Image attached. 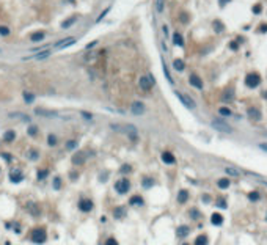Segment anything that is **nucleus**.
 Returning a JSON list of instances; mask_svg holds the SVG:
<instances>
[{"label":"nucleus","mask_w":267,"mask_h":245,"mask_svg":"<svg viewBox=\"0 0 267 245\" xmlns=\"http://www.w3.org/2000/svg\"><path fill=\"white\" fill-rule=\"evenodd\" d=\"M223 171H225L226 174H230V176H234V178L241 176V171H239L237 168H234V167H225V168H223Z\"/></svg>","instance_id":"aec40b11"},{"label":"nucleus","mask_w":267,"mask_h":245,"mask_svg":"<svg viewBox=\"0 0 267 245\" xmlns=\"http://www.w3.org/2000/svg\"><path fill=\"white\" fill-rule=\"evenodd\" d=\"M30 239H32L35 244H42V242H46V239H47L46 229H44V228H35L33 231L30 233Z\"/></svg>","instance_id":"f257e3e1"},{"label":"nucleus","mask_w":267,"mask_h":245,"mask_svg":"<svg viewBox=\"0 0 267 245\" xmlns=\"http://www.w3.org/2000/svg\"><path fill=\"white\" fill-rule=\"evenodd\" d=\"M189 83H190L192 87H195L196 90H203V80H201L200 76H196V74H190V77H189Z\"/></svg>","instance_id":"9d476101"},{"label":"nucleus","mask_w":267,"mask_h":245,"mask_svg":"<svg viewBox=\"0 0 267 245\" xmlns=\"http://www.w3.org/2000/svg\"><path fill=\"white\" fill-rule=\"evenodd\" d=\"M87 157H88V153H87V151L79 149L74 155H72V163H74V165H82V163L87 160Z\"/></svg>","instance_id":"423d86ee"},{"label":"nucleus","mask_w":267,"mask_h":245,"mask_svg":"<svg viewBox=\"0 0 267 245\" xmlns=\"http://www.w3.org/2000/svg\"><path fill=\"white\" fill-rule=\"evenodd\" d=\"M162 32H164V35L167 36V35H168V27H167V25H164V27H162Z\"/></svg>","instance_id":"5fc2aeb1"},{"label":"nucleus","mask_w":267,"mask_h":245,"mask_svg":"<svg viewBox=\"0 0 267 245\" xmlns=\"http://www.w3.org/2000/svg\"><path fill=\"white\" fill-rule=\"evenodd\" d=\"M77 140H68L66 142V149L68 151H74V149H77Z\"/></svg>","instance_id":"c756f323"},{"label":"nucleus","mask_w":267,"mask_h":245,"mask_svg":"<svg viewBox=\"0 0 267 245\" xmlns=\"http://www.w3.org/2000/svg\"><path fill=\"white\" fill-rule=\"evenodd\" d=\"M50 50L49 49H46V50H41L40 53H35V55H30V57H24V60H44V58H47L49 55H50Z\"/></svg>","instance_id":"f8f14e48"},{"label":"nucleus","mask_w":267,"mask_h":245,"mask_svg":"<svg viewBox=\"0 0 267 245\" xmlns=\"http://www.w3.org/2000/svg\"><path fill=\"white\" fill-rule=\"evenodd\" d=\"M230 47H231V49H237V44H236V42H231Z\"/></svg>","instance_id":"4d7b16f0"},{"label":"nucleus","mask_w":267,"mask_h":245,"mask_svg":"<svg viewBox=\"0 0 267 245\" xmlns=\"http://www.w3.org/2000/svg\"><path fill=\"white\" fill-rule=\"evenodd\" d=\"M110 10H112V6H107V8H105V10H104V11H102V13H101V14H99V17H98V19H96V22H101V21H102V19H104V17H105V16H107V14H109V13H110Z\"/></svg>","instance_id":"e433bc0d"},{"label":"nucleus","mask_w":267,"mask_h":245,"mask_svg":"<svg viewBox=\"0 0 267 245\" xmlns=\"http://www.w3.org/2000/svg\"><path fill=\"white\" fill-rule=\"evenodd\" d=\"M189 233H190V228L185 226V225H181V226L176 229V236H178V237H181V239H184V237L187 236Z\"/></svg>","instance_id":"2eb2a0df"},{"label":"nucleus","mask_w":267,"mask_h":245,"mask_svg":"<svg viewBox=\"0 0 267 245\" xmlns=\"http://www.w3.org/2000/svg\"><path fill=\"white\" fill-rule=\"evenodd\" d=\"M27 159H30V160H38L40 159V151L32 148V149H28V153H27Z\"/></svg>","instance_id":"5701e85b"},{"label":"nucleus","mask_w":267,"mask_h":245,"mask_svg":"<svg viewBox=\"0 0 267 245\" xmlns=\"http://www.w3.org/2000/svg\"><path fill=\"white\" fill-rule=\"evenodd\" d=\"M154 83H156V80H154L153 76H141L140 79H138V87H140L143 91H149Z\"/></svg>","instance_id":"f03ea898"},{"label":"nucleus","mask_w":267,"mask_h":245,"mask_svg":"<svg viewBox=\"0 0 267 245\" xmlns=\"http://www.w3.org/2000/svg\"><path fill=\"white\" fill-rule=\"evenodd\" d=\"M173 42H175L176 46H179V47H182V46H184V40H182V36H181V33H178V32L173 33Z\"/></svg>","instance_id":"b1692460"},{"label":"nucleus","mask_w":267,"mask_h":245,"mask_svg":"<svg viewBox=\"0 0 267 245\" xmlns=\"http://www.w3.org/2000/svg\"><path fill=\"white\" fill-rule=\"evenodd\" d=\"M200 215H201V214H200L198 209H192V211H190V217H192L193 220H195V219H200Z\"/></svg>","instance_id":"a18cd8bd"},{"label":"nucleus","mask_w":267,"mask_h":245,"mask_svg":"<svg viewBox=\"0 0 267 245\" xmlns=\"http://www.w3.org/2000/svg\"><path fill=\"white\" fill-rule=\"evenodd\" d=\"M47 143H49L50 146L57 145V137H55V135H52V134H50V135H49V138H47Z\"/></svg>","instance_id":"c03bdc74"},{"label":"nucleus","mask_w":267,"mask_h":245,"mask_svg":"<svg viewBox=\"0 0 267 245\" xmlns=\"http://www.w3.org/2000/svg\"><path fill=\"white\" fill-rule=\"evenodd\" d=\"M247 113H248V116L251 119H255V121H256V119H259L261 118V112L258 110V108H255V107H251V108H248V110H247Z\"/></svg>","instance_id":"6ab92c4d"},{"label":"nucleus","mask_w":267,"mask_h":245,"mask_svg":"<svg viewBox=\"0 0 267 245\" xmlns=\"http://www.w3.org/2000/svg\"><path fill=\"white\" fill-rule=\"evenodd\" d=\"M79 209L82 212H90L93 209V201L88 200V198H82V200L79 201Z\"/></svg>","instance_id":"9b49d317"},{"label":"nucleus","mask_w":267,"mask_h":245,"mask_svg":"<svg viewBox=\"0 0 267 245\" xmlns=\"http://www.w3.org/2000/svg\"><path fill=\"white\" fill-rule=\"evenodd\" d=\"M185 245H187V244H185Z\"/></svg>","instance_id":"680f3d73"},{"label":"nucleus","mask_w":267,"mask_h":245,"mask_svg":"<svg viewBox=\"0 0 267 245\" xmlns=\"http://www.w3.org/2000/svg\"><path fill=\"white\" fill-rule=\"evenodd\" d=\"M0 52H2V50H0Z\"/></svg>","instance_id":"052dcab7"},{"label":"nucleus","mask_w":267,"mask_h":245,"mask_svg":"<svg viewBox=\"0 0 267 245\" xmlns=\"http://www.w3.org/2000/svg\"><path fill=\"white\" fill-rule=\"evenodd\" d=\"M76 22H77V16H72V17H69L68 21H64L63 24H61V28H64V30H66V28H69L71 25H74Z\"/></svg>","instance_id":"a878e982"},{"label":"nucleus","mask_w":267,"mask_h":245,"mask_svg":"<svg viewBox=\"0 0 267 245\" xmlns=\"http://www.w3.org/2000/svg\"><path fill=\"white\" fill-rule=\"evenodd\" d=\"M203 200H204V201H206V203H207V201H209V200H211V198H209L207 195H204V196H203Z\"/></svg>","instance_id":"bf43d9fd"},{"label":"nucleus","mask_w":267,"mask_h":245,"mask_svg":"<svg viewBox=\"0 0 267 245\" xmlns=\"http://www.w3.org/2000/svg\"><path fill=\"white\" fill-rule=\"evenodd\" d=\"M35 113L40 115V116H44V118H55V116H58V113H57V112L46 110V108H36V110H35Z\"/></svg>","instance_id":"ddd939ff"},{"label":"nucleus","mask_w":267,"mask_h":245,"mask_svg":"<svg viewBox=\"0 0 267 245\" xmlns=\"http://www.w3.org/2000/svg\"><path fill=\"white\" fill-rule=\"evenodd\" d=\"M126 215V208L124 206H118V208L113 209V217L115 219H123Z\"/></svg>","instance_id":"f3484780"},{"label":"nucleus","mask_w":267,"mask_h":245,"mask_svg":"<svg viewBox=\"0 0 267 245\" xmlns=\"http://www.w3.org/2000/svg\"><path fill=\"white\" fill-rule=\"evenodd\" d=\"M22 179H24V176H22V173L19 171V170H13L10 174V181L11 182H21Z\"/></svg>","instance_id":"dca6fc26"},{"label":"nucleus","mask_w":267,"mask_h":245,"mask_svg":"<svg viewBox=\"0 0 267 245\" xmlns=\"http://www.w3.org/2000/svg\"><path fill=\"white\" fill-rule=\"evenodd\" d=\"M145 104L140 102V101H135V102H132V107H130V112H132L134 115H143L145 113Z\"/></svg>","instance_id":"1a4fd4ad"},{"label":"nucleus","mask_w":267,"mask_h":245,"mask_svg":"<svg viewBox=\"0 0 267 245\" xmlns=\"http://www.w3.org/2000/svg\"><path fill=\"white\" fill-rule=\"evenodd\" d=\"M104 245H118V240L115 239V237H109V239L105 240V244Z\"/></svg>","instance_id":"49530a36"},{"label":"nucleus","mask_w":267,"mask_h":245,"mask_svg":"<svg viewBox=\"0 0 267 245\" xmlns=\"http://www.w3.org/2000/svg\"><path fill=\"white\" fill-rule=\"evenodd\" d=\"M82 115H83V118H87V119H91V113H87V112H82Z\"/></svg>","instance_id":"864d4df0"},{"label":"nucleus","mask_w":267,"mask_h":245,"mask_svg":"<svg viewBox=\"0 0 267 245\" xmlns=\"http://www.w3.org/2000/svg\"><path fill=\"white\" fill-rule=\"evenodd\" d=\"M253 13H261V6H259V5L253 6Z\"/></svg>","instance_id":"8fccbe9b"},{"label":"nucleus","mask_w":267,"mask_h":245,"mask_svg":"<svg viewBox=\"0 0 267 245\" xmlns=\"http://www.w3.org/2000/svg\"><path fill=\"white\" fill-rule=\"evenodd\" d=\"M156 10L159 11V13L164 11V0H156Z\"/></svg>","instance_id":"79ce46f5"},{"label":"nucleus","mask_w":267,"mask_h":245,"mask_svg":"<svg viewBox=\"0 0 267 245\" xmlns=\"http://www.w3.org/2000/svg\"><path fill=\"white\" fill-rule=\"evenodd\" d=\"M154 185V179H151V178H143V187L145 189H149Z\"/></svg>","instance_id":"72a5a7b5"},{"label":"nucleus","mask_w":267,"mask_h":245,"mask_svg":"<svg viewBox=\"0 0 267 245\" xmlns=\"http://www.w3.org/2000/svg\"><path fill=\"white\" fill-rule=\"evenodd\" d=\"M217 185H218V189H222V190H225V189H228L230 187V181L226 179V178H222L218 182H217Z\"/></svg>","instance_id":"7c9ffc66"},{"label":"nucleus","mask_w":267,"mask_h":245,"mask_svg":"<svg viewBox=\"0 0 267 245\" xmlns=\"http://www.w3.org/2000/svg\"><path fill=\"white\" fill-rule=\"evenodd\" d=\"M162 160H164V163H167V165H171V163L176 162V159H175V155L170 153V151H165V153L162 154Z\"/></svg>","instance_id":"4468645a"},{"label":"nucleus","mask_w":267,"mask_h":245,"mask_svg":"<svg viewBox=\"0 0 267 245\" xmlns=\"http://www.w3.org/2000/svg\"><path fill=\"white\" fill-rule=\"evenodd\" d=\"M212 127L220 132H225V134H231L233 132V127L230 124H226L225 121H222V119H212Z\"/></svg>","instance_id":"20e7f679"},{"label":"nucleus","mask_w":267,"mask_h":245,"mask_svg":"<svg viewBox=\"0 0 267 245\" xmlns=\"http://www.w3.org/2000/svg\"><path fill=\"white\" fill-rule=\"evenodd\" d=\"M130 171H132V167H130V165H123V167H121V173H123V174L130 173Z\"/></svg>","instance_id":"de8ad7c7"},{"label":"nucleus","mask_w":267,"mask_h":245,"mask_svg":"<svg viewBox=\"0 0 267 245\" xmlns=\"http://www.w3.org/2000/svg\"><path fill=\"white\" fill-rule=\"evenodd\" d=\"M217 206H218V208H226V203L222 200V201H218V203H217Z\"/></svg>","instance_id":"3c124183"},{"label":"nucleus","mask_w":267,"mask_h":245,"mask_svg":"<svg viewBox=\"0 0 267 245\" xmlns=\"http://www.w3.org/2000/svg\"><path fill=\"white\" fill-rule=\"evenodd\" d=\"M132 206H137V204H143V198L141 196H138V195H135V196H132L130 198V201H129Z\"/></svg>","instance_id":"2f4dec72"},{"label":"nucleus","mask_w":267,"mask_h":245,"mask_svg":"<svg viewBox=\"0 0 267 245\" xmlns=\"http://www.w3.org/2000/svg\"><path fill=\"white\" fill-rule=\"evenodd\" d=\"M24 99H25L27 104H32L35 101V96L32 94V93H28V91H24Z\"/></svg>","instance_id":"f704fd0d"},{"label":"nucleus","mask_w":267,"mask_h":245,"mask_svg":"<svg viewBox=\"0 0 267 245\" xmlns=\"http://www.w3.org/2000/svg\"><path fill=\"white\" fill-rule=\"evenodd\" d=\"M207 244H209L207 236H204V234H201L195 239V245H207Z\"/></svg>","instance_id":"cd10ccee"},{"label":"nucleus","mask_w":267,"mask_h":245,"mask_svg":"<svg viewBox=\"0 0 267 245\" xmlns=\"http://www.w3.org/2000/svg\"><path fill=\"white\" fill-rule=\"evenodd\" d=\"M245 83H247V87H250V88H256L258 85L261 83V76H259V74H256V72L247 74Z\"/></svg>","instance_id":"39448f33"},{"label":"nucleus","mask_w":267,"mask_h":245,"mask_svg":"<svg viewBox=\"0 0 267 245\" xmlns=\"http://www.w3.org/2000/svg\"><path fill=\"white\" fill-rule=\"evenodd\" d=\"M187 200H189V192L187 190H179V193H178V203L184 204Z\"/></svg>","instance_id":"4be33fe9"},{"label":"nucleus","mask_w":267,"mask_h":245,"mask_svg":"<svg viewBox=\"0 0 267 245\" xmlns=\"http://www.w3.org/2000/svg\"><path fill=\"white\" fill-rule=\"evenodd\" d=\"M14 138H16V132L14 130H6L5 135H3V140H5V142H13Z\"/></svg>","instance_id":"c85d7f7f"},{"label":"nucleus","mask_w":267,"mask_h":245,"mask_svg":"<svg viewBox=\"0 0 267 245\" xmlns=\"http://www.w3.org/2000/svg\"><path fill=\"white\" fill-rule=\"evenodd\" d=\"M211 221H212V225H215V226H218V225H222V223H223V217H222V214H218V212L212 214V217H211Z\"/></svg>","instance_id":"412c9836"},{"label":"nucleus","mask_w":267,"mask_h":245,"mask_svg":"<svg viewBox=\"0 0 267 245\" xmlns=\"http://www.w3.org/2000/svg\"><path fill=\"white\" fill-rule=\"evenodd\" d=\"M130 189V182L127 178H121V179H118L115 182V190H117L118 193H121V195H124V193L129 192Z\"/></svg>","instance_id":"7ed1b4c3"},{"label":"nucleus","mask_w":267,"mask_h":245,"mask_svg":"<svg viewBox=\"0 0 267 245\" xmlns=\"http://www.w3.org/2000/svg\"><path fill=\"white\" fill-rule=\"evenodd\" d=\"M164 74H165V77H167V80L170 82V83H175V80H173V77H171V74H170V71H168V68H167V65L164 63Z\"/></svg>","instance_id":"473e14b6"},{"label":"nucleus","mask_w":267,"mask_h":245,"mask_svg":"<svg viewBox=\"0 0 267 245\" xmlns=\"http://www.w3.org/2000/svg\"><path fill=\"white\" fill-rule=\"evenodd\" d=\"M0 35H2V36H8V35H10V28H8V27H5V25H0Z\"/></svg>","instance_id":"ea45409f"},{"label":"nucleus","mask_w":267,"mask_h":245,"mask_svg":"<svg viewBox=\"0 0 267 245\" xmlns=\"http://www.w3.org/2000/svg\"><path fill=\"white\" fill-rule=\"evenodd\" d=\"M259 198H261L259 192H250V193H248V200H250V201H258Z\"/></svg>","instance_id":"4c0bfd02"},{"label":"nucleus","mask_w":267,"mask_h":245,"mask_svg":"<svg viewBox=\"0 0 267 245\" xmlns=\"http://www.w3.org/2000/svg\"><path fill=\"white\" fill-rule=\"evenodd\" d=\"M27 132H28V135H30V137H35V135L38 134V127L35 126V124H32V126H30L28 129H27Z\"/></svg>","instance_id":"58836bf2"},{"label":"nucleus","mask_w":267,"mask_h":245,"mask_svg":"<svg viewBox=\"0 0 267 245\" xmlns=\"http://www.w3.org/2000/svg\"><path fill=\"white\" fill-rule=\"evenodd\" d=\"M49 174V170H38V179H44Z\"/></svg>","instance_id":"a19ab883"},{"label":"nucleus","mask_w":267,"mask_h":245,"mask_svg":"<svg viewBox=\"0 0 267 245\" xmlns=\"http://www.w3.org/2000/svg\"><path fill=\"white\" fill-rule=\"evenodd\" d=\"M230 0H220V5H225V3H228Z\"/></svg>","instance_id":"13d9d810"},{"label":"nucleus","mask_w":267,"mask_h":245,"mask_svg":"<svg viewBox=\"0 0 267 245\" xmlns=\"http://www.w3.org/2000/svg\"><path fill=\"white\" fill-rule=\"evenodd\" d=\"M44 32H35V33H32L30 35V41L32 42H40V41H42L44 40Z\"/></svg>","instance_id":"a211bd4d"},{"label":"nucleus","mask_w":267,"mask_h":245,"mask_svg":"<svg viewBox=\"0 0 267 245\" xmlns=\"http://www.w3.org/2000/svg\"><path fill=\"white\" fill-rule=\"evenodd\" d=\"M173 68L176 69V71H184V68H185V63L181 58H176L175 61H173Z\"/></svg>","instance_id":"393cba45"},{"label":"nucleus","mask_w":267,"mask_h":245,"mask_svg":"<svg viewBox=\"0 0 267 245\" xmlns=\"http://www.w3.org/2000/svg\"><path fill=\"white\" fill-rule=\"evenodd\" d=\"M212 25H214V30L217 33H222L223 32V24L220 21H214V24H212Z\"/></svg>","instance_id":"c9c22d12"},{"label":"nucleus","mask_w":267,"mask_h":245,"mask_svg":"<svg viewBox=\"0 0 267 245\" xmlns=\"http://www.w3.org/2000/svg\"><path fill=\"white\" fill-rule=\"evenodd\" d=\"M218 113L223 115V116H230V115H231V110H230V108H226V107H222V108L218 110Z\"/></svg>","instance_id":"37998d69"},{"label":"nucleus","mask_w":267,"mask_h":245,"mask_svg":"<svg viewBox=\"0 0 267 245\" xmlns=\"http://www.w3.org/2000/svg\"><path fill=\"white\" fill-rule=\"evenodd\" d=\"M60 184H61V179H60V178H58V176L53 178V187H55V189H60Z\"/></svg>","instance_id":"09e8293b"},{"label":"nucleus","mask_w":267,"mask_h":245,"mask_svg":"<svg viewBox=\"0 0 267 245\" xmlns=\"http://www.w3.org/2000/svg\"><path fill=\"white\" fill-rule=\"evenodd\" d=\"M175 93H176L178 99H179L187 108H195V102H193L192 98H189L187 94H182V93H179V91H175Z\"/></svg>","instance_id":"0eeeda50"},{"label":"nucleus","mask_w":267,"mask_h":245,"mask_svg":"<svg viewBox=\"0 0 267 245\" xmlns=\"http://www.w3.org/2000/svg\"><path fill=\"white\" fill-rule=\"evenodd\" d=\"M259 148H261V149H264L266 153H267V143H259Z\"/></svg>","instance_id":"603ef678"},{"label":"nucleus","mask_w":267,"mask_h":245,"mask_svg":"<svg viewBox=\"0 0 267 245\" xmlns=\"http://www.w3.org/2000/svg\"><path fill=\"white\" fill-rule=\"evenodd\" d=\"M234 99V91L233 90H226L225 93H223L222 96V101H225V102H230V101Z\"/></svg>","instance_id":"bb28decb"},{"label":"nucleus","mask_w":267,"mask_h":245,"mask_svg":"<svg viewBox=\"0 0 267 245\" xmlns=\"http://www.w3.org/2000/svg\"><path fill=\"white\" fill-rule=\"evenodd\" d=\"M96 44H98V41H93L91 44H87V49H90V47H93V46H96Z\"/></svg>","instance_id":"6e6d98bb"},{"label":"nucleus","mask_w":267,"mask_h":245,"mask_svg":"<svg viewBox=\"0 0 267 245\" xmlns=\"http://www.w3.org/2000/svg\"><path fill=\"white\" fill-rule=\"evenodd\" d=\"M74 42H76V38L69 36V38H66V40L57 41L55 44H53V47H57V49H66V47H69V46H72Z\"/></svg>","instance_id":"6e6552de"}]
</instances>
